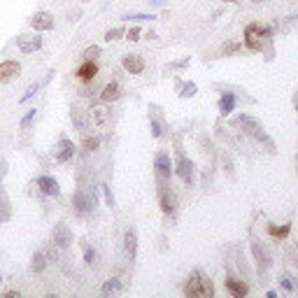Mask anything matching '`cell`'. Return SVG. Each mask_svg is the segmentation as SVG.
<instances>
[{
  "mask_svg": "<svg viewBox=\"0 0 298 298\" xmlns=\"http://www.w3.org/2000/svg\"><path fill=\"white\" fill-rule=\"evenodd\" d=\"M184 294L186 296H196V298H212L214 296V287L207 280V275H203L200 270H193L191 277L184 284Z\"/></svg>",
  "mask_w": 298,
  "mask_h": 298,
  "instance_id": "1",
  "label": "cell"
},
{
  "mask_svg": "<svg viewBox=\"0 0 298 298\" xmlns=\"http://www.w3.org/2000/svg\"><path fill=\"white\" fill-rule=\"evenodd\" d=\"M266 35H268V31L261 26V23H249L245 28V47L249 52H261Z\"/></svg>",
  "mask_w": 298,
  "mask_h": 298,
  "instance_id": "2",
  "label": "cell"
},
{
  "mask_svg": "<svg viewBox=\"0 0 298 298\" xmlns=\"http://www.w3.org/2000/svg\"><path fill=\"white\" fill-rule=\"evenodd\" d=\"M72 205H75L77 214H89L96 207V191H84V189H77L72 193Z\"/></svg>",
  "mask_w": 298,
  "mask_h": 298,
  "instance_id": "3",
  "label": "cell"
},
{
  "mask_svg": "<svg viewBox=\"0 0 298 298\" xmlns=\"http://www.w3.org/2000/svg\"><path fill=\"white\" fill-rule=\"evenodd\" d=\"M154 168H156V177L159 182L168 184L170 175H173V161H170V154L168 152H159L156 159H154Z\"/></svg>",
  "mask_w": 298,
  "mask_h": 298,
  "instance_id": "4",
  "label": "cell"
},
{
  "mask_svg": "<svg viewBox=\"0 0 298 298\" xmlns=\"http://www.w3.org/2000/svg\"><path fill=\"white\" fill-rule=\"evenodd\" d=\"M236 123H238V126H242V130H245V133H249L252 138H256V140H268L266 133H263V126H261L256 119H252V117H245V115L238 117Z\"/></svg>",
  "mask_w": 298,
  "mask_h": 298,
  "instance_id": "5",
  "label": "cell"
},
{
  "mask_svg": "<svg viewBox=\"0 0 298 298\" xmlns=\"http://www.w3.org/2000/svg\"><path fill=\"white\" fill-rule=\"evenodd\" d=\"M177 175L182 177V182L186 186H191L193 184V163L182 152H177Z\"/></svg>",
  "mask_w": 298,
  "mask_h": 298,
  "instance_id": "6",
  "label": "cell"
},
{
  "mask_svg": "<svg viewBox=\"0 0 298 298\" xmlns=\"http://www.w3.org/2000/svg\"><path fill=\"white\" fill-rule=\"evenodd\" d=\"M16 45H19V52L21 54H33L42 49V38L40 35H19Z\"/></svg>",
  "mask_w": 298,
  "mask_h": 298,
  "instance_id": "7",
  "label": "cell"
},
{
  "mask_svg": "<svg viewBox=\"0 0 298 298\" xmlns=\"http://www.w3.org/2000/svg\"><path fill=\"white\" fill-rule=\"evenodd\" d=\"M75 77L79 79V82H84V84L93 82V79L98 77V63H96V61H84L79 68H77Z\"/></svg>",
  "mask_w": 298,
  "mask_h": 298,
  "instance_id": "8",
  "label": "cell"
},
{
  "mask_svg": "<svg viewBox=\"0 0 298 298\" xmlns=\"http://www.w3.org/2000/svg\"><path fill=\"white\" fill-rule=\"evenodd\" d=\"M70 242H72V231L65 224H56L54 226V245L65 249V247H70Z\"/></svg>",
  "mask_w": 298,
  "mask_h": 298,
  "instance_id": "9",
  "label": "cell"
},
{
  "mask_svg": "<svg viewBox=\"0 0 298 298\" xmlns=\"http://www.w3.org/2000/svg\"><path fill=\"white\" fill-rule=\"evenodd\" d=\"M75 156V145L70 142L68 138H61L59 140V145H56V152H54V159L59 161V163H65Z\"/></svg>",
  "mask_w": 298,
  "mask_h": 298,
  "instance_id": "10",
  "label": "cell"
},
{
  "mask_svg": "<svg viewBox=\"0 0 298 298\" xmlns=\"http://www.w3.org/2000/svg\"><path fill=\"white\" fill-rule=\"evenodd\" d=\"M175 207H177V196L168 184V186L161 189V210H163L166 214H173L175 212Z\"/></svg>",
  "mask_w": 298,
  "mask_h": 298,
  "instance_id": "11",
  "label": "cell"
},
{
  "mask_svg": "<svg viewBox=\"0 0 298 298\" xmlns=\"http://www.w3.org/2000/svg\"><path fill=\"white\" fill-rule=\"evenodd\" d=\"M121 65H123L126 72H130V75H140V72L145 70V61H142V56H138V54H128V56H123Z\"/></svg>",
  "mask_w": 298,
  "mask_h": 298,
  "instance_id": "12",
  "label": "cell"
},
{
  "mask_svg": "<svg viewBox=\"0 0 298 298\" xmlns=\"http://www.w3.org/2000/svg\"><path fill=\"white\" fill-rule=\"evenodd\" d=\"M38 189L45 193V196H59V193H61V186H59V182H56L54 177H49V175L38 177Z\"/></svg>",
  "mask_w": 298,
  "mask_h": 298,
  "instance_id": "13",
  "label": "cell"
},
{
  "mask_svg": "<svg viewBox=\"0 0 298 298\" xmlns=\"http://www.w3.org/2000/svg\"><path fill=\"white\" fill-rule=\"evenodd\" d=\"M31 28H35V31H52L54 16L49 14V12H38V14L31 19Z\"/></svg>",
  "mask_w": 298,
  "mask_h": 298,
  "instance_id": "14",
  "label": "cell"
},
{
  "mask_svg": "<svg viewBox=\"0 0 298 298\" xmlns=\"http://www.w3.org/2000/svg\"><path fill=\"white\" fill-rule=\"evenodd\" d=\"M226 289L233 298H245L249 294V287L242 280H236V277H226Z\"/></svg>",
  "mask_w": 298,
  "mask_h": 298,
  "instance_id": "15",
  "label": "cell"
},
{
  "mask_svg": "<svg viewBox=\"0 0 298 298\" xmlns=\"http://www.w3.org/2000/svg\"><path fill=\"white\" fill-rule=\"evenodd\" d=\"M21 72L19 61H2L0 63V82H9L12 77H16Z\"/></svg>",
  "mask_w": 298,
  "mask_h": 298,
  "instance_id": "16",
  "label": "cell"
},
{
  "mask_svg": "<svg viewBox=\"0 0 298 298\" xmlns=\"http://www.w3.org/2000/svg\"><path fill=\"white\" fill-rule=\"evenodd\" d=\"M119 98H121V86L117 82H110V84L103 86V91H100V100L103 103H115Z\"/></svg>",
  "mask_w": 298,
  "mask_h": 298,
  "instance_id": "17",
  "label": "cell"
},
{
  "mask_svg": "<svg viewBox=\"0 0 298 298\" xmlns=\"http://www.w3.org/2000/svg\"><path fill=\"white\" fill-rule=\"evenodd\" d=\"M107 119H110V112H107L105 105H93L91 110H89V121H91L93 126H103Z\"/></svg>",
  "mask_w": 298,
  "mask_h": 298,
  "instance_id": "18",
  "label": "cell"
},
{
  "mask_svg": "<svg viewBox=\"0 0 298 298\" xmlns=\"http://www.w3.org/2000/svg\"><path fill=\"white\" fill-rule=\"evenodd\" d=\"M123 242H126V254H128L130 259H135V254H138V233L135 231H126Z\"/></svg>",
  "mask_w": 298,
  "mask_h": 298,
  "instance_id": "19",
  "label": "cell"
},
{
  "mask_svg": "<svg viewBox=\"0 0 298 298\" xmlns=\"http://www.w3.org/2000/svg\"><path fill=\"white\" fill-rule=\"evenodd\" d=\"M233 107H236V96L233 93H224L222 98H219V112L226 117L233 112Z\"/></svg>",
  "mask_w": 298,
  "mask_h": 298,
  "instance_id": "20",
  "label": "cell"
},
{
  "mask_svg": "<svg viewBox=\"0 0 298 298\" xmlns=\"http://www.w3.org/2000/svg\"><path fill=\"white\" fill-rule=\"evenodd\" d=\"M268 233H270V238H277V240H280V238H287L291 233V226L289 224H282V226H275V224H270V226H268Z\"/></svg>",
  "mask_w": 298,
  "mask_h": 298,
  "instance_id": "21",
  "label": "cell"
},
{
  "mask_svg": "<svg viewBox=\"0 0 298 298\" xmlns=\"http://www.w3.org/2000/svg\"><path fill=\"white\" fill-rule=\"evenodd\" d=\"M9 214H12V210H9V200H7V193L0 191V224L7 222Z\"/></svg>",
  "mask_w": 298,
  "mask_h": 298,
  "instance_id": "22",
  "label": "cell"
},
{
  "mask_svg": "<svg viewBox=\"0 0 298 298\" xmlns=\"http://www.w3.org/2000/svg\"><path fill=\"white\" fill-rule=\"evenodd\" d=\"M31 268H33V273H42V270H45V268H47V256H45V252H35V254H33Z\"/></svg>",
  "mask_w": 298,
  "mask_h": 298,
  "instance_id": "23",
  "label": "cell"
},
{
  "mask_svg": "<svg viewBox=\"0 0 298 298\" xmlns=\"http://www.w3.org/2000/svg\"><path fill=\"white\" fill-rule=\"evenodd\" d=\"M121 289V284H119V280H107L105 284H103V296H110V294H117V291Z\"/></svg>",
  "mask_w": 298,
  "mask_h": 298,
  "instance_id": "24",
  "label": "cell"
},
{
  "mask_svg": "<svg viewBox=\"0 0 298 298\" xmlns=\"http://www.w3.org/2000/svg\"><path fill=\"white\" fill-rule=\"evenodd\" d=\"M252 252H254V256H256V261H259V266L266 268L268 266V254L263 252V249H261L256 242H252Z\"/></svg>",
  "mask_w": 298,
  "mask_h": 298,
  "instance_id": "25",
  "label": "cell"
},
{
  "mask_svg": "<svg viewBox=\"0 0 298 298\" xmlns=\"http://www.w3.org/2000/svg\"><path fill=\"white\" fill-rule=\"evenodd\" d=\"M70 119H72V123H75L79 130H84V117H82V110H77V107H72V112H70Z\"/></svg>",
  "mask_w": 298,
  "mask_h": 298,
  "instance_id": "26",
  "label": "cell"
},
{
  "mask_svg": "<svg viewBox=\"0 0 298 298\" xmlns=\"http://www.w3.org/2000/svg\"><path fill=\"white\" fill-rule=\"evenodd\" d=\"M35 117H38V110L33 107V110H28V112L23 115V119L19 121V128H28V126L33 123V119H35Z\"/></svg>",
  "mask_w": 298,
  "mask_h": 298,
  "instance_id": "27",
  "label": "cell"
},
{
  "mask_svg": "<svg viewBox=\"0 0 298 298\" xmlns=\"http://www.w3.org/2000/svg\"><path fill=\"white\" fill-rule=\"evenodd\" d=\"M82 56H84V61H96V59L100 56V47L98 45L89 47V49H84V54H82Z\"/></svg>",
  "mask_w": 298,
  "mask_h": 298,
  "instance_id": "28",
  "label": "cell"
},
{
  "mask_svg": "<svg viewBox=\"0 0 298 298\" xmlns=\"http://www.w3.org/2000/svg\"><path fill=\"white\" fill-rule=\"evenodd\" d=\"M179 96H182V98H191L193 93H196V84H193V82H186V84H179Z\"/></svg>",
  "mask_w": 298,
  "mask_h": 298,
  "instance_id": "29",
  "label": "cell"
},
{
  "mask_svg": "<svg viewBox=\"0 0 298 298\" xmlns=\"http://www.w3.org/2000/svg\"><path fill=\"white\" fill-rule=\"evenodd\" d=\"M82 147H84L86 152H96V149L100 147V138H84Z\"/></svg>",
  "mask_w": 298,
  "mask_h": 298,
  "instance_id": "30",
  "label": "cell"
},
{
  "mask_svg": "<svg viewBox=\"0 0 298 298\" xmlns=\"http://www.w3.org/2000/svg\"><path fill=\"white\" fill-rule=\"evenodd\" d=\"M121 35H126L123 28H110V31L105 33V40H107V42H115V40H119Z\"/></svg>",
  "mask_w": 298,
  "mask_h": 298,
  "instance_id": "31",
  "label": "cell"
},
{
  "mask_svg": "<svg viewBox=\"0 0 298 298\" xmlns=\"http://www.w3.org/2000/svg\"><path fill=\"white\" fill-rule=\"evenodd\" d=\"M38 91H40V84H38V82H35V84H31V86H28V89H26V93H23L21 98H19V103H26V100H31V98H33V96H35V93H38Z\"/></svg>",
  "mask_w": 298,
  "mask_h": 298,
  "instance_id": "32",
  "label": "cell"
},
{
  "mask_svg": "<svg viewBox=\"0 0 298 298\" xmlns=\"http://www.w3.org/2000/svg\"><path fill=\"white\" fill-rule=\"evenodd\" d=\"M123 19H126V21H152L156 16L154 14H123Z\"/></svg>",
  "mask_w": 298,
  "mask_h": 298,
  "instance_id": "33",
  "label": "cell"
},
{
  "mask_svg": "<svg viewBox=\"0 0 298 298\" xmlns=\"http://www.w3.org/2000/svg\"><path fill=\"white\" fill-rule=\"evenodd\" d=\"M242 49V42H229V45H224V56H229V54H236V52H240Z\"/></svg>",
  "mask_w": 298,
  "mask_h": 298,
  "instance_id": "34",
  "label": "cell"
},
{
  "mask_svg": "<svg viewBox=\"0 0 298 298\" xmlns=\"http://www.w3.org/2000/svg\"><path fill=\"white\" fill-rule=\"evenodd\" d=\"M280 284H282V287H284L287 291H294V289H296V284L291 282V275H287V273H284V275L280 277Z\"/></svg>",
  "mask_w": 298,
  "mask_h": 298,
  "instance_id": "35",
  "label": "cell"
},
{
  "mask_svg": "<svg viewBox=\"0 0 298 298\" xmlns=\"http://www.w3.org/2000/svg\"><path fill=\"white\" fill-rule=\"evenodd\" d=\"M126 40H130V42H138V40H140V28H130V31L126 33Z\"/></svg>",
  "mask_w": 298,
  "mask_h": 298,
  "instance_id": "36",
  "label": "cell"
},
{
  "mask_svg": "<svg viewBox=\"0 0 298 298\" xmlns=\"http://www.w3.org/2000/svg\"><path fill=\"white\" fill-rule=\"evenodd\" d=\"M103 193H105V200L110 207H115V196H112V191H110V186H103Z\"/></svg>",
  "mask_w": 298,
  "mask_h": 298,
  "instance_id": "37",
  "label": "cell"
},
{
  "mask_svg": "<svg viewBox=\"0 0 298 298\" xmlns=\"http://www.w3.org/2000/svg\"><path fill=\"white\" fill-rule=\"evenodd\" d=\"M84 261L89 263V266H91L93 261H96V252H93L91 247H86V252H84Z\"/></svg>",
  "mask_w": 298,
  "mask_h": 298,
  "instance_id": "38",
  "label": "cell"
},
{
  "mask_svg": "<svg viewBox=\"0 0 298 298\" xmlns=\"http://www.w3.org/2000/svg\"><path fill=\"white\" fill-rule=\"evenodd\" d=\"M152 135L154 138H161V123L156 121V119L152 121Z\"/></svg>",
  "mask_w": 298,
  "mask_h": 298,
  "instance_id": "39",
  "label": "cell"
},
{
  "mask_svg": "<svg viewBox=\"0 0 298 298\" xmlns=\"http://www.w3.org/2000/svg\"><path fill=\"white\" fill-rule=\"evenodd\" d=\"M5 298H19V291H7V294H5Z\"/></svg>",
  "mask_w": 298,
  "mask_h": 298,
  "instance_id": "40",
  "label": "cell"
},
{
  "mask_svg": "<svg viewBox=\"0 0 298 298\" xmlns=\"http://www.w3.org/2000/svg\"><path fill=\"white\" fill-rule=\"evenodd\" d=\"M163 2H166V0H152V5H154V7H161Z\"/></svg>",
  "mask_w": 298,
  "mask_h": 298,
  "instance_id": "41",
  "label": "cell"
},
{
  "mask_svg": "<svg viewBox=\"0 0 298 298\" xmlns=\"http://www.w3.org/2000/svg\"><path fill=\"white\" fill-rule=\"evenodd\" d=\"M226 2H238V0H226Z\"/></svg>",
  "mask_w": 298,
  "mask_h": 298,
  "instance_id": "42",
  "label": "cell"
},
{
  "mask_svg": "<svg viewBox=\"0 0 298 298\" xmlns=\"http://www.w3.org/2000/svg\"><path fill=\"white\" fill-rule=\"evenodd\" d=\"M252 2H261V0H252Z\"/></svg>",
  "mask_w": 298,
  "mask_h": 298,
  "instance_id": "43",
  "label": "cell"
},
{
  "mask_svg": "<svg viewBox=\"0 0 298 298\" xmlns=\"http://www.w3.org/2000/svg\"><path fill=\"white\" fill-rule=\"evenodd\" d=\"M0 282H2V277H0Z\"/></svg>",
  "mask_w": 298,
  "mask_h": 298,
  "instance_id": "44",
  "label": "cell"
}]
</instances>
